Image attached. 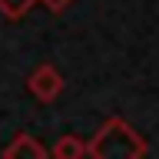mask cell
<instances>
[{
  "instance_id": "obj_1",
  "label": "cell",
  "mask_w": 159,
  "mask_h": 159,
  "mask_svg": "<svg viewBox=\"0 0 159 159\" xmlns=\"http://www.w3.org/2000/svg\"><path fill=\"white\" fill-rule=\"evenodd\" d=\"M86 156L89 159H146L149 143L123 116H109L86 143Z\"/></svg>"
},
{
  "instance_id": "obj_2",
  "label": "cell",
  "mask_w": 159,
  "mask_h": 159,
  "mask_svg": "<svg viewBox=\"0 0 159 159\" xmlns=\"http://www.w3.org/2000/svg\"><path fill=\"white\" fill-rule=\"evenodd\" d=\"M63 73H60L53 63H40L33 73L27 76V89H30V96L40 99V103H53V99L63 96Z\"/></svg>"
},
{
  "instance_id": "obj_3",
  "label": "cell",
  "mask_w": 159,
  "mask_h": 159,
  "mask_svg": "<svg viewBox=\"0 0 159 159\" xmlns=\"http://www.w3.org/2000/svg\"><path fill=\"white\" fill-rule=\"evenodd\" d=\"M47 156H50V149L30 133H17L3 146V159H47Z\"/></svg>"
},
{
  "instance_id": "obj_4",
  "label": "cell",
  "mask_w": 159,
  "mask_h": 159,
  "mask_svg": "<svg viewBox=\"0 0 159 159\" xmlns=\"http://www.w3.org/2000/svg\"><path fill=\"white\" fill-rule=\"evenodd\" d=\"M50 156L53 159H86V139L76 136V133H66L50 146Z\"/></svg>"
},
{
  "instance_id": "obj_5",
  "label": "cell",
  "mask_w": 159,
  "mask_h": 159,
  "mask_svg": "<svg viewBox=\"0 0 159 159\" xmlns=\"http://www.w3.org/2000/svg\"><path fill=\"white\" fill-rule=\"evenodd\" d=\"M33 7H37V0H0V17H7V20H23Z\"/></svg>"
},
{
  "instance_id": "obj_6",
  "label": "cell",
  "mask_w": 159,
  "mask_h": 159,
  "mask_svg": "<svg viewBox=\"0 0 159 159\" xmlns=\"http://www.w3.org/2000/svg\"><path fill=\"white\" fill-rule=\"evenodd\" d=\"M40 7H47L50 13H63V10H70L73 7V0H37Z\"/></svg>"
}]
</instances>
